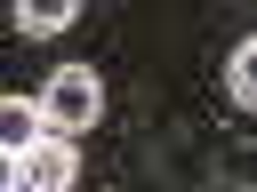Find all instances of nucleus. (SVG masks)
I'll return each instance as SVG.
<instances>
[{
    "mask_svg": "<svg viewBox=\"0 0 257 192\" xmlns=\"http://www.w3.org/2000/svg\"><path fill=\"white\" fill-rule=\"evenodd\" d=\"M96 112H104V80H96L88 64H64V72L40 88V120H48V136H80Z\"/></svg>",
    "mask_w": 257,
    "mask_h": 192,
    "instance_id": "f257e3e1",
    "label": "nucleus"
},
{
    "mask_svg": "<svg viewBox=\"0 0 257 192\" xmlns=\"http://www.w3.org/2000/svg\"><path fill=\"white\" fill-rule=\"evenodd\" d=\"M80 160H72V136H40L32 152L8 160V192H72Z\"/></svg>",
    "mask_w": 257,
    "mask_h": 192,
    "instance_id": "f03ea898",
    "label": "nucleus"
},
{
    "mask_svg": "<svg viewBox=\"0 0 257 192\" xmlns=\"http://www.w3.org/2000/svg\"><path fill=\"white\" fill-rule=\"evenodd\" d=\"M64 24H72V0H24V8H16V32H24V40H48V32H64Z\"/></svg>",
    "mask_w": 257,
    "mask_h": 192,
    "instance_id": "20e7f679",
    "label": "nucleus"
},
{
    "mask_svg": "<svg viewBox=\"0 0 257 192\" xmlns=\"http://www.w3.org/2000/svg\"><path fill=\"white\" fill-rule=\"evenodd\" d=\"M40 136H48L40 104H32V96H8V104H0V144H8V160H16V152H32Z\"/></svg>",
    "mask_w": 257,
    "mask_h": 192,
    "instance_id": "7ed1b4c3",
    "label": "nucleus"
},
{
    "mask_svg": "<svg viewBox=\"0 0 257 192\" xmlns=\"http://www.w3.org/2000/svg\"><path fill=\"white\" fill-rule=\"evenodd\" d=\"M225 80H233V96H241V104H257V40H241V48H233V72H225Z\"/></svg>",
    "mask_w": 257,
    "mask_h": 192,
    "instance_id": "39448f33",
    "label": "nucleus"
}]
</instances>
